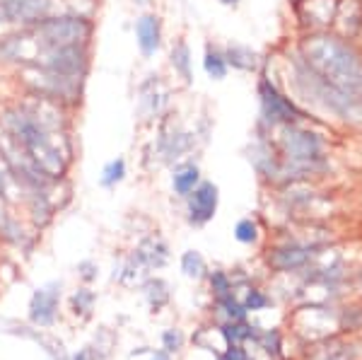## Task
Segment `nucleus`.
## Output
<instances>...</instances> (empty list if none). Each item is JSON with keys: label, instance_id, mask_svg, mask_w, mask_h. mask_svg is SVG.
<instances>
[{"label": "nucleus", "instance_id": "obj_13", "mask_svg": "<svg viewBox=\"0 0 362 360\" xmlns=\"http://www.w3.org/2000/svg\"><path fill=\"white\" fill-rule=\"evenodd\" d=\"M181 271L189 278H203L206 276V259L198 252H194V249H189V252H184V257H181Z\"/></svg>", "mask_w": 362, "mask_h": 360}, {"label": "nucleus", "instance_id": "obj_18", "mask_svg": "<svg viewBox=\"0 0 362 360\" xmlns=\"http://www.w3.org/2000/svg\"><path fill=\"white\" fill-rule=\"evenodd\" d=\"M172 63L179 68L181 73H184V78H186V80H191V71H189V49H186L184 44H179L177 49H174Z\"/></svg>", "mask_w": 362, "mask_h": 360}, {"label": "nucleus", "instance_id": "obj_19", "mask_svg": "<svg viewBox=\"0 0 362 360\" xmlns=\"http://www.w3.org/2000/svg\"><path fill=\"white\" fill-rule=\"evenodd\" d=\"M162 346H165L167 353H177L181 346H184V334L179 332V329H167L165 334H162Z\"/></svg>", "mask_w": 362, "mask_h": 360}, {"label": "nucleus", "instance_id": "obj_15", "mask_svg": "<svg viewBox=\"0 0 362 360\" xmlns=\"http://www.w3.org/2000/svg\"><path fill=\"white\" fill-rule=\"evenodd\" d=\"M235 237L242 242V245H254L256 237H259V228H256V223L251 218H244V220H239V223H237Z\"/></svg>", "mask_w": 362, "mask_h": 360}, {"label": "nucleus", "instance_id": "obj_16", "mask_svg": "<svg viewBox=\"0 0 362 360\" xmlns=\"http://www.w3.org/2000/svg\"><path fill=\"white\" fill-rule=\"evenodd\" d=\"M206 73L210 75V78H215V80H220V78H225V73H227V63H225V58L220 56V54H206Z\"/></svg>", "mask_w": 362, "mask_h": 360}, {"label": "nucleus", "instance_id": "obj_17", "mask_svg": "<svg viewBox=\"0 0 362 360\" xmlns=\"http://www.w3.org/2000/svg\"><path fill=\"white\" fill-rule=\"evenodd\" d=\"M210 288H213L215 298H225V295L232 293V281L227 278L225 271H213V276H210Z\"/></svg>", "mask_w": 362, "mask_h": 360}, {"label": "nucleus", "instance_id": "obj_21", "mask_svg": "<svg viewBox=\"0 0 362 360\" xmlns=\"http://www.w3.org/2000/svg\"><path fill=\"white\" fill-rule=\"evenodd\" d=\"M78 271H80V278H83L85 283H90L97 278V266L92 264V261H83V264H78Z\"/></svg>", "mask_w": 362, "mask_h": 360}, {"label": "nucleus", "instance_id": "obj_23", "mask_svg": "<svg viewBox=\"0 0 362 360\" xmlns=\"http://www.w3.org/2000/svg\"><path fill=\"white\" fill-rule=\"evenodd\" d=\"M150 360H169V353L167 351H155Z\"/></svg>", "mask_w": 362, "mask_h": 360}, {"label": "nucleus", "instance_id": "obj_12", "mask_svg": "<svg viewBox=\"0 0 362 360\" xmlns=\"http://www.w3.org/2000/svg\"><path fill=\"white\" fill-rule=\"evenodd\" d=\"M95 300H97V295L92 293L90 288H80V290H75L73 300H70V307H73V312H75L78 317L87 319V317L92 315V307H95Z\"/></svg>", "mask_w": 362, "mask_h": 360}, {"label": "nucleus", "instance_id": "obj_20", "mask_svg": "<svg viewBox=\"0 0 362 360\" xmlns=\"http://www.w3.org/2000/svg\"><path fill=\"white\" fill-rule=\"evenodd\" d=\"M242 305H244V310H247V312H256V310H264V307L268 305V298L261 293V290H251L249 298L244 300Z\"/></svg>", "mask_w": 362, "mask_h": 360}, {"label": "nucleus", "instance_id": "obj_10", "mask_svg": "<svg viewBox=\"0 0 362 360\" xmlns=\"http://www.w3.org/2000/svg\"><path fill=\"white\" fill-rule=\"evenodd\" d=\"M307 261V254L302 249H278L276 257H273V266L280 271H288V269H297Z\"/></svg>", "mask_w": 362, "mask_h": 360}, {"label": "nucleus", "instance_id": "obj_5", "mask_svg": "<svg viewBox=\"0 0 362 360\" xmlns=\"http://www.w3.org/2000/svg\"><path fill=\"white\" fill-rule=\"evenodd\" d=\"M218 211V187L210 182H203L189 194V220L194 225H203L213 220Z\"/></svg>", "mask_w": 362, "mask_h": 360}, {"label": "nucleus", "instance_id": "obj_4", "mask_svg": "<svg viewBox=\"0 0 362 360\" xmlns=\"http://www.w3.org/2000/svg\"><path fill=\"white\" fill-rule=\"evenodd\" d=\"M44 68L49 73L66 75V78H83L87 68V54L83 46H66V49H51L44 56Z\"/></svg>", "mask_w": 362, "mask_h": 360}, {"label": "nucleus", "instance_id": "obj_14", "mask_svg": "<svg viewBox=\"0 0 362 360\" xmlns=\"http://www.w3.org/2000/svg\"><path fill=\"white\" fill-rule=\"evenodd\" d=\"M124 177H126V162L119 158V160L109 162V165L104 167V172H102V187H116V184H119Z\"/></svg>", "mask_w": 362, "mask_h": 360}, {"label": "nucleus", "instance_id": "obj_9", "mask_svg": "<svg viewBox=\"0 0 362 360\" xmlns=\"http://www.w3.org/2000/svg\"><path fill=\"white\" fill-rule=\"evenodd\" d=\"M174 191H177L179 196H189L191 191L198 187V167L196 165H186L181 167V170L174 172Z\"/></svg>", "mask_w": 362, "mask_h": 360}, {"label": "nucleus", "instance_id": "obj_6", "mask_svg": "<svg viewBox=\"0 0 362 360\" xmlns=\"http://www.w3.org/2000/svg\"><path fill=\"white\" fill-rule=\"evenodd\" d=\"M261 100H264V107L268 112V119H276V121H293L297 119V109L293 107V102L285 100L283 95H278L273 90V85L261 83Z\"/></svg>", "mask_w": 362, "mask_h": 360}, {"label": "nucleus", "instance_id": "obj_22", "mask_svg": "<svg viewBox=\"0 0 362 360\" xmlns=\"http://www.w3.org/2000/svg\"><path fill=\"white\" fill-rule=\"evenodd\" d=\"M70 360H99L97 358V351H95V346H85V348H80L78 353H75Z\"/></svg>", "mask_w": 362, "mask_h": 360}, {"label": "nucleus", "instance_id": "obj_1", "mask_svg": "<svg viewBox=\"0 0 362 360\" xmlns=\"http://www.w3.org/2000/svg\"><path fill=\"white\" fill-rule=\"evenodd\" d=\"M34 42L39 49H66V46H83L92 34V22L87 17L68 15V17H46V20L32 25Z\"/></svg>", "mask_w": 362, "mask_h": 360}, {"label": "nucleus", "instance_id": "obj_11", "mask_svg": "<svg viewBox=\"0 0 362 360\" xmlns=\"http://www.w3.org/2000/svg\"><path fill=\"white\" fill-rule=\"evenodd\" d=\"M145 298H148L150 307L157 312L160 307H165L169 303V290H167V283L155 278V281H148L145 283Z\"/></svg>", "mask_w": 362, "mask_h": 360}, {"label": "nucleus", "instance_id": "obj_8", "mask_svg": "<svg viewBox=\"0 0 362 360\" xmlns=\"http://www.w3.org/2000/svg\"><path fill=\"white\" fill-rule=\"evenodd\" d=\"M136 259H138V264L148 266V269H160V266H165V264H167L169 254H167V247L162 245V242H157V240H145L143 245L138 247Z\"/></svg>", "mask_w": 362, "mask_h": 360}, {"label": "nucleus", "instance_id": "obj_3", "mask_svg": "<svg viewBox=\"0 0 362 360\" xmlns=\"http://www.w3.org/2000/svg\"><path fill=\"white\" fill-rule=\"evenodd\" d=\"M54 0H0V22L37 25L49 17Z\"/></svg>", "mask_w": 362, "mask_h": 360}, {"label": "nucleus", "instance_id": "obj_7", "mask_svg": "<svg viewBox=\"0 0 362 360\" xmlns=\"http://www.w3.org/2000/svg\"><path fill=\"white\" fill-rule=\"evenodd\" d=\"M138 46L145 56H153L160 49V20L155 15H143L136 25Z\"/></svg>", "mask_w": 362, "mask_h": 360}, {"label": "nucleus", "instance_id": "obj_2", "mask_svg": "<svg viewBox=\"0 0 362 360\" xmlns=\"http://www.w3.org/2000/svg\"><path fill=\"white\" fill-rule=\"evenodd\" d=\"M58 303H61V283L51 281L39 286L29 300V322L34 327H51L58 317Z\"/></svg>", "mask_w": 362, "mask_h": 360}, {"label": "nucleus", "instance_id": "obj_24", "mask_svg": "<svg viewBox=\"0 0 362 360\" xmlns=\"http://www.w3.org/2000/svg\"><path fill=\"white\" fill-rule=\"evenodd\" d=\"M223 3H227V5H230V3H237V0H223Z\"/></svg>", "mask_w": 362, "mask_h": 360}]
</instances>
